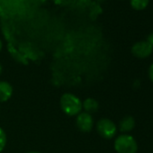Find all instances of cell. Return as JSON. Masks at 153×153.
<instances>
[{
	"label": "cell",
	"instance_id": "6da1fadb",
	"mask_svg": "<svg viewBox=\"0 0 153 153\" xmlns=\"http://www.w3.org/2000/svg\"><path fill=\"white\" fill-rule=\"evenodd\" d=\"M60 108L68 116H76L81 113L82 101L71 93H65L60 97Z\"/></svg>",
	"mask_w": 153,
	"mask_h": 153
},
{
	"label": "cell",
	"instance_id": "7a4b0ae2",
	"mask_svg": "<svg viewBox=\"0 0 153 153\" xmlns=\"http://www.w3.org/2000/svg\"><path fill=\"white\" fill-rule=\"evenodd\" d=\"M114 149L117 153H136L138 145L132 136L122 134L114 140Z\"/></svg>",
	"mask_w": 153,
	"mask_h": 153
},
{
	"label": "cell",
	"instance_id": "3957f363",
	"mask_svg": "<svg viewBox=\"0 0 153 153\" xmlns=\"http://www.w3.org/2000/svg\"><path fill=\"white\" fill-rule=\"evenodd\" d=\"M97 131L98 134L106 140L114 138L117 131V127L115 123L107 118L100 119L97 123Z\"/></svg>",
	"mask_w": 153,
	"mask_h": 153
},
{
	"label": "cell",
	"instance_id": "277c9868",
	"mask_svg": "<svg viewBox=\"0 0 153 153\" xmlns=\"http://www.w3.org/2000/svg\"><path fill=\"white\" fill-rule=\"evenodd\" d=\"M76 124L79 130L82 132H89L94 127V119L90 114L86 112L80 113L76 115Z\"/></svg>",
	"mask_w": 153,
	"mask_h": 153
},
{
	"label": "cell",
	"instance_id": "5b68a950",
	"mask_svg": "<svg viewBox=\"0 0 153 153\" xmlns=\"http://www.w3.org/2000/svg\"><path fill=\"white\" fill-rule=\"evenodd\" d=\"M153 52V47L146 41L136 42L131 47V53L139 59H145Z\"/></svg>",
	"mask_w": 153,
	"mask_h": 153
},
{
	"label": "cell",
	"instance_id": "8992f818",
	"mask_svg": "<svg viewBox=\"0 0 153 153\" xmlns=\"http://www.w3.org/2000/svg\"><path fill=\"white\" fill-rule=\"evenodd\" d=\"M13 95V87L7 81H0V103L8 101Z\"/></svg>",
	"mask_w": 153,
	"mask_h": 153
},
{
	"label": "cell",
	"instance_id": "52a82bcc",
	"mask_svg": "<svg viewBox=\"0 0 153 153\" xmlns=\"http://www.w3.org/2000/svg\"><path fill=\"white\" fill-rule=\"evenodd\" d=\"M134 126L135 120L131 116H125L119 123V129L122 132H129L133 130Z\"/></svg>",
	"mask_w": 153,
	"mask_h": 153
},
{
	"label": "cell",
	"instance_id": "ba28073f",
	"mask_svg": "<svg viewBox=\"0 0 153 153\" xmlns=\"http://www.w3.org/2000/svg\"><path fill=\"white\" fill-rule=\"evenodd\" d=\"M82 108L85 110L86 113L91 114L97 112V110L99 108V104L96 99L89 97V98L85 99L82 102Z\"/></svg>",
	"mask_w": 153,
	"mask_h": 153
},
{
	"label": "cell",
	"instance_id": "9c48e42d",
	"mask_svg": "<svg viewBox=\"0 0 153 153\" xmlns=\"http://www.w3.org/2000/svg\"><path fill=\"white\" fill-rule=\"evenodd\" d=\"M149 0H131V6L135 10H143L149 5Z\"/></svg>",
	"mask_w": 153,
	"mask_h": 153
},
{
	"label": "cell",
	"instance_id": "30bf717a",
	"mask_svg": "<svg viewBox=\"0 0 153 153\" xmlns=\"http://www.w3.org/2000/svg\"><path fill=\"white\" fill-rule=\"evenodd\" d=\"M7 141V133L3 128L0 127V152H2L4 150V149L6 148Z\"/></svg>",
	"mask_w": 153,
	"mask_h": 153
},
{
	"label": "cell",
	"instance_id": "8fae6325",
	"mask_svg": "<svg viewBox=\"0 0 153 153\" xmlns=\"http://www.w3.org/2000/svg\"><path fill=\"white\" fill-rule=\"evenodd\" d=\"M149 78L153 82V63L149 68Z\"/></svg>",
	"mask_w": 153,
	"mask_h": 153
},
{
	"label": "cell",
	"instance_id": "7c38bea8",
	"mask_svg": "<svg viewBox=\"0 0 153 153\" xmlns=\"http://www.w3.org/2000/svg\"><path fill=\"white\" fill-rule=\"evenodd\" d=\"M146 42H148L152 47H153V33H149L148 36H147V40H146Z\"/></svg>",
	"mask_w": 153,
	"mask_h": 153
},
{
	"label": "cell",
	"instance_id": "4fadbf2b",
	"mask_svg": "<svg viewBox=\"0 0 153 153\" xmlns=\"http://www.w3.org/2000/svg\"><path fill=\"white\" fill-rule=\"evenodd\" d=\"M2 71H3V67H2L1 63H0V75L2 74Z\"/></svg>",
	"mask_w": 153,
	"mask_h": 153
},
{
	"label": "cell",
	"instance_id": "5bb4252c",
	"mask_svg": "<svg viewBox=\"0 0 153 153\" xmlns=\"http://www.w3.org/2000/svg\"><path fill=\"white\" fill-rule=\"evenodd\" d=\"M2 47H3V43H2V41L0 40V51H1V50H2Z\"/></svg>",
	"mask_w": 153,
	"mask_h": 153
},
{
	"label": "cell",
	"instance_id": "9a60e30c",
	"mask_svg": "<svg viewBox=\"0 0 153 153\" xmlns=\"http://www.w3.org/2000/svg\"><path fill=\"white\" fill-rule=\"evenodd\" d=\"M27 153H42V152H39V151H30V152H27Z\"/></svg>",
	"mask_w": 153,
	"mask_h": 153
},
{
	"label": "cell",
	"instance_id": "2e32d148",
	"mask_svg": "<svg viewBox=\"0 0 153 153\" xmlns=\"http://www.w3.org/2000/svg\"><path fill=\"white\" fill-rule=\"evenodd\" d=\"M0 153H1V152H0Z\"/></svg>",
	"mask_w": 153,
	"mask_h": 153
}]
</instances>
